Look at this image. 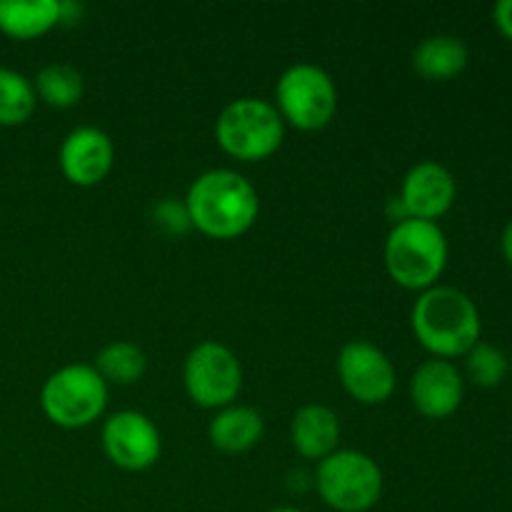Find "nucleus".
I'll return each instance as SVG.
<instances>
[{"mask_svg": "<svg viewBox=\"0 0 512 512\" xmlns=\"http://www.w3.org/2000/svg\"><path fill=\"white\" fill-rule=\"evenodd\" d=\"M190 225L213 240H235L248 233L260 213V198L240 173L215 168L198 175L183 198Z\"/></svg>", "mask_w": 512, "mask_h": 512, "instance_id": "f257e3e1", "label": "nucleus"}, {"mask_svg": "<svg viewBox=\"0 0 512 512\" xmlns=\"http://www.w3.org/2000/svg\"><path fill=\"white\" fill-rule=\"evenodd\" d=\"M415 338L433 358L450 360L468 355L480 343V313L470 295L450 285H433L415 300L413 315Z\"/></svg>", "mask_w": 512, "mask_h": 512, "instance_id": "f03ea898", "label": "nucleus"}, {"mask_svg": "<svg viewBox=\"0 0 512 512\" xmlns=\"http://www.w3.org/2000/svg\"><path fill=\"white\" fill-rule=\"evenodd\" d=\"M448 265V238L438 223L430 220H400L390 228L385 240V268L405 290H420L438 285Z\"/></svg>", "mask_w": 512, "mask_h": 512, "instance_id": "7ed1b4c3", "label": "nucleus"}, {"mask_svg": "<svg viewBox=\"0 0 512 512\" xmlns=\"http://www.w3.org/2000/svg\"><path fill=\"white\" fill-rule=\"evenodd\" d=\"M285 123L273 103L263 98H238L220 110L215 140L230 158L258 163L283 145Z\"/></svg>", "mask_w": 512, "mask_h": 512, "instance_id": "20e7f679", "label": "nucleus"}, {"mask_svg": "<svg viewBox=\"0 0 512 512\" xmlns=\"http://www.w3.org/2000/svg\"><path fill=\"white\" fill-rule=\"evenodd\" d=\"M45 418L63 430H80L103 418L108 408V383L93 365L73 363L55 370L40 390Z\"/></svg>", "mask_w": 512, "mask_h": 512, "instance_id": "39448f33", "label": "nucleus"}, {"mask_svg": "<svg viewBox=\"0 0 512 512\" xmlns=\"http://www.w3.org/2000/svg\"><path fill=\"white\" fill-rule=\"evenodd\" d=\"M275 110L285 125L303 133H315L330 125L338 110V88L323 68L295 63L275 85Z\"/></svg>", "mask_w": 512, "mask_h": 512, "instance_id": "423d86ee", "label": "nucleus"}, {"mask_svg": "<svg viewBox=\"0 0 512 512\" xmlns=\"http://www.w3.org/2000/svg\"><path fill=\"white\" fill-rule=\"evenodd\" d=\"M315 488L335 512H368L383 495V473L360 450H335L318 463Z\"/></svg>", "mask_w": 512, "mask_h": 512, "instance_id": "0eeeda50", "label": "nucleus"}, {"mask_svg": "<svg viewBox=\"0 0 512 512\" xmlns=\"http://www.w3.org/2000/svg\"><path fill=\"white\" fill-rule=\"evenodd\" d=\"M183 383L200 408L223 410L235 403L243 388V368L228 345L205 340L195 345L183 365Z\"/></svg>", "mask_w": 512, "mask_h": 512, "instance_id": "6e6552de", "label": "nucleus"}, {"mask_svg": "<svg viewBox=\"0 0 512 512\" xmlns=\"http://www.w3.org/2000/svg\"><path fill=\"white\" fill-rule=\"evenodd\" d=\"M100 440L110 463L125 473H143L153 468L163 450L160 430L138 410H120L110 415L103 423Z\"/></svg>", "mask_w": 512, "mask_h": 512, "instance_id": "1a4fd4ad", "label": "nucleus"}, {"mask_svg": "<svg viewBox=\"0 0 512 512\" xmlns=\"http://www.w3.org/2000/svg\"><path fill=\"white\" fill-rule=\"evenodd\" d=\"M338 378L350 398L363 405L385 403L398 385L395 365L368 340H350L343 345L338 355Z\"/></svg>", "mask_w": 512, "mask_h": 512, "instance_id": "9d476101", "label": "nucleus"}, {"mask_svg": "<svg viewBox=\"0 0 512 512\" xmlns=\"http://www.w3.org/2000/svg\"><path fill=\"white\" fill-rule=\"evenodd\" d=\"M115 148L105 130L83 125L65 135L60 145V170L65 180L78 188H93L103 183L105 175L113 170Z\"/></svg>", "mask_w": 512, "mask_h": 512, "instance_id": "9b49d317", "label": "nucleus"}, {"mask_svg": "<svg viewBox=\"0 0 512 512\" xmlns=\"http://www.w3.org/2000/svg\"><path fill=\"white\" fill-rule=\"evenodd\" d=\"M455 193H458L455 178L445 165L435 160H420L405 173L400 203L408 218L435 223L453 208Z\"/></svg>", "mask_w": 512, "mask_h": 512, "instance_id": "f8f14e48", "label": "nucleus"}, {"mask_svg": "<svg viewBox=\"0 0 512 512\" xmlns=\"http://www.w3.org/2000/svg\"><path fill=\"white\" fill-rule=\"evenodd\" d=\"M463 395V375L450 360H425L410 380L413 405L428 420L450 418L463 403Z\"/></svg>", "mask_w": 512, "mask_h": 512, "instance_id": "ddd939ff", "label": "nucleus"}, {"mask_svg": "<svg viewBox=\"0 0 512 512\" xmlns=\"http://www.w3.org/2000/svg\"><path fill=\"white\" fill-rule=\"evenodd\" d=\"M290 440L305 460H325L338 450L340 420L330 408L318 403L303 405L290 423Z\"/></svg>", "mask_w": 512, "mask_h": 512, "instance_id": "4468645a", "label": "nucleus"}, {"mask_svg": "<svg viewBox=\"0 0 512 512\" xmlns=\"http://www.w3.org/2000/svg\"><path fill=\"white\" fill-rule=\"evenodd\" d=\"M265 433L263 415L248 405H228V408L218 410L215 418L208 425V438L213 448L220 453L240 455L245 450L255 448Z\"/></svg>", "mask_w": 512, "mask_h": 512, "instance_id": "2eb2a0df", "label": "nucleus"}, {"mask_svg": "<svg viewBox=\"0 0 512 512\" xmlns=\"http://www.w3.org/2000/svg\"><path fill=\"white\" fill-rule=\"evenodd\" d=\"M60 25V0H0V33L33 40Z\"/></svg>", "mask_w": 512, "mask_h": 512, "instance_id": "dca6fc26", "label": "nucleus"}, {"mask_svg": "<svg viewBox=\"0 0 512 512\" xmlns=\"http://www.w3.org/2000/svg\"><path fill=\"white\" fill-rule=\"evenodd\" d=\"M468 65V45L455 35H428L413 50V70L425 80L458 78Z\"/></svg>", "mask_w": 512, "mask_h": 512, "instance_id": "f3484780", "label": "nucleus"}, {"mask_svg": "<svg viewBox=\"0 0 512 512\" xmlns=\"http://www.w3.org/2000/svg\"><path fill=\"white\" fill-rule=\"evenodd\" d=\"M35 98L43 100L45 105L55 110H68L83 100L85 80L80 70L68 63H50L38 70L35 75Z\"/></svg>", "mask_w": 512, "mask_h": 512, "instance_id": "a211bd4d", "label": "nucleus"}, {"mask_svg": "<svg viewBox=\"0 0 512 512\" xmlns=\"http://www.w3.org/2000/svg\"><path fill=\"white\" fill-rule=\"evenodd\" d=\"M93 368L98 370L100 378L108 383V388L110 385L125 388V385H133L143 378L145 370H148V358H145V353L135 343L115 340V343L105 345V348L100 350Z\"/></svg>", "mask_w": 512, "mask_h": 512, "instance_id": "6ab92c4d", "label": "nucleus"}, {"mask_svg": "<svg viewBox=\"0 0 512 512\" xmlns=\"http://www.w3.org/2000/svg\"><path fill=\"white\" fill-rule=\"evenodd\" d=\"M35 88L23 73L0 65V128H18L35 113Z\"/></svg>", "mask_w": 512, "mask_h": 512, "instance_id": "aec40b11", "label": "nucleus"}, {"mask_svg": "<svg viewBox=\"0 0 512 512\" xmlns=\"http://www.w3.org/2000/svg\"><path fill=\"white\" fill-rule=\"evenodd\" d=\"M465 368H468L470 380L480 388H498L508 375L510 363L500 348L490 343H475L465 355Z\"/></svg>", "mask_w": 512, "mask_h": 512, "instance_id": "412c9836", "label": "nucleus"}, {"mask_svg": "<svg viewBox=\"0 0 512 512\" xmlns=\"http://www.w3.org/2000/svg\"><path fill=\"white\" fill-rule=\"evenodd\" d=\"M155 223L170 235H183L185 230L193 228L185 203H175L173 198H165L155 205Z\"/></svg>", "mask_w": 512, "mask_h": 512, "instance_id": "4be33fe9", "label": "nucleus"}, {"mask_svg": "<svg viewBox=\"0 0 512 512\" xmlns=\"http://www.w3.org/2000/svg\"><path fill=\"white\" fill-rule=\"evenodd\" d=\"M493 18L500 33L508 40H512V0H500L493 10Z\"/></svg>", "mask_w": 512, "mask_h": 512, "instance_id": "5701e85b", "label": "nucleus"}, {"mask_svg": "<svg viewBox=\"0 0 512 512\" xmlns=\"http://www.w3.org/2000/svg\"><path fill=\"white\" fill-rule=\"evenodd\" d=\"M83 8L73 3H60V25H75L80 20Z\"/></svg>", "mask_w": 512, "mask_h": 512, "instance_id": "b1692460", "label": "nucleus"}, {"mask_svg": "<svg viewBox=\"0 0 512 512\" xmlns=\"http://www.w3.org/2000/svg\"><path fill=\"white\" fill-rule=\"evenodd\" d=\"M500 248H503V255L505 260L512 265V220L508 225H505L503 230V240H500Z\"/></svg>", "mask_w": 512, "mask_h": 512, "instance_id": "393cba45", "label": "nucleus"}, {"mask_svg": "<svg viewBox=\"0 0 512 512\" xmlns=\"http://www.w3.org/2000/svg\"><path fill=\"white\" fill-rule=\"evenodd\" d=\"M270 512H303V510H298V508H275V510H270Z\"/></svg>", "mask_w": 512, "mask_h": 512, "instance_id": "a878e982", "label": "nucleus"}]
</instances>
